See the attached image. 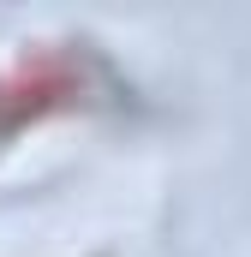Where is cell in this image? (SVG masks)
<instances>
[{"label":"cell","instance_id":"6da1fadb","mask_svg":"<svg viewBox=\"0 0 251 257\" xmlns=\"http://www.w3.org/2000/svg\"><path fill=\"white\" fill-rule=\"evenodd\" d=\"M90 96V60L66 48H30L0 72V150L18 144L30 126L54 120L66 108H84Z\"/></svg>","mask_w":251,"mask_h":257}]
</instances>
